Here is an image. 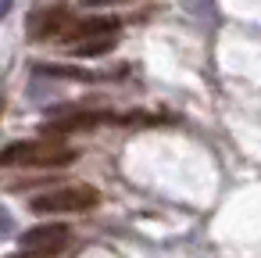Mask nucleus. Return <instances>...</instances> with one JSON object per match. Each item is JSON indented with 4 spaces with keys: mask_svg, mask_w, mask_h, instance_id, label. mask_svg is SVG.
Masks as SVG:
<instances>
[{
    "mask_svg": "<svg viewBox=\"0 0 261 258\" xmlns=\"http://www.w3.org/2000/svg\"><path fill=\"white\" fill-rule=\"evenodd\" d=\"M72 161H75V151L54 140H22L0 151V165H22V169H58Z\"/></svg>",
    "mask_w": 261,
    "mask_h": 258,
    "instance_id": "1",
    "label": "nucleus"
},
{
    "mask_svg": "<svg viewBox=\"0 0 261 258\" xmlns=\"http://www.w3.org/2000/svg\"><path fill=\"white\" fill-rule=\"evenodd\" d=\"M100 194L97 186H86V183H72V186H58V190H47V194H36L29 201V208L36 215H75V212H90L97 208Z\"/></svg>",
    "mask_w": 261,
    "mask_h": 258,
    "instance_id": "2",
    "label": "nucleus"
},
{
    "mask_svg": "<svg viewBox=\"0 0 261 258\" xmlns=\"http://www.w3.org/2000/svg\"><path fill=\"white\" fill-rule=\"evenodd\" d=\"M18 240H22V251L11 254V258H58V254L68 247L72 229H68L65 222H47V226L25 229Z\"/></svg>",
    "mask_w": 261,
    "mask_h": 258,
    "instance_id": "3",
    "label": "nucleus"
},
{
    "mask_svg": "<svg viewBox=\"0 0 261 258\" xmlns=\"http://www.w3.org/2000/svg\"><path fill=\"white\" fill-rule=\"evenodd\" d=\"M68 22H72L68 8H43L29 18V40H61Z\"/></svg>",
    "mask_w": 261,
    "mask_h": 258,
    "instance_id": "4",
    "label": "nucleus"
},
{
    "mask_svg": "<svg viewBox=\"0 0 261 258\" xmlns=\"http://www.w3.org/2000/svg\"><path fill=\"white\" fill-rule=\"evenodd\" d=\"M118 18L115 15H93V18H72L61 33V43H75V40H86V36H97V33H118Z\"/></svg>",
    "mask_w": 261,
    "mask_h": 258,
    "instance_id": "5",
    "label": "nucleus"
},
{
    "mask_svg": "<svg viewBox=\"0 0 261 258\" xmlns=\"http://www.w3.org/2000/svg\"><path fill=\"white\" fill-rule=\"evenodd\" d=\"M115 47H118V33H97V36L65 43V51L75 54V58H104V54H111Z\"/></svg>",
    "mask_w": 261,
    "mask_h": 258,
    "instance_id": "6",
    "label": "nucleus"
},
{
    "mask_svg": "<svg viewBox=\"0 0 261 258\" xmlns=\"http://www.w3.org/2000/svg\"><path fill=\"white\" fill-rule=\"evenodd\" d=\"M11 229H15L11 212H8V208H0V237H11Z\"/></svg>",
    "mask_w": 261,
    "mask_h": 258,
    "instance_id": "7",
    "label": "nucleus"
},
{
    "mask_svg": "<svg viewBox=\"0 0 261 258\" xmlns=\"http://www.w3.org/2000/svg\"><path fill=\"white\" fill-rule=\"evenodd\" d=\"M11 8H15V0H0V18H8Z\"/></svg>",
    "mask_w": 261,
    "mask_h": 258,
    "instance_id": "8",
    "label": "nucleus"
}]
</instances>
